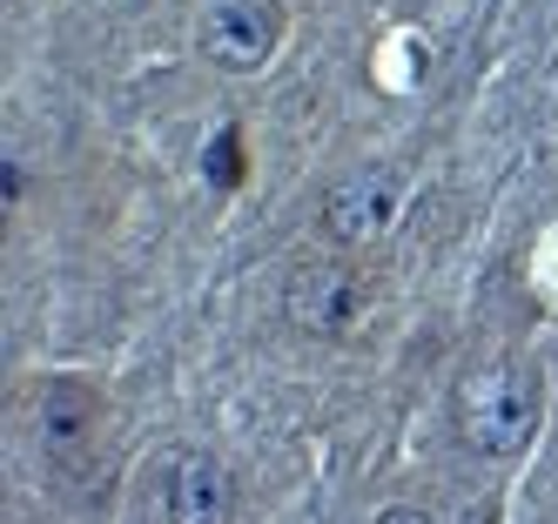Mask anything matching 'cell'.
I'll list each match as a JSON object with an SVG mask.
<instances>
[{"label":"cell","instance_id":"obj_1","mask_svg":"<svg viewBox=\"0 0 558 524\" xmlns=\"http://www.w3.org/2000/svg\"><path fill=\"white\" fill-rule=\"evenodd\" d=\"M34 451L68 504L95 511L108 498V397L88 377L34 383Z\"/></svg>","mask_w":558,"mask_h":524},{"label":"cell","instance_id":"obj_2","mask_svg":"<svg viewBox=\"0 0 558 524\" xmlns=\"http://www.w3.org/2000/svg\"><path fill=\"white\" fill-rule=\"evenodd\" d=\"M451 417L471 458H492L511 464L532 451V437L545 424V377L532 370L525 356H485L477 370H464L458 397H451Z\"/></svg>","mask_w":558,"mask_h":524},{"label":"cell","instance_id":"obj_3","mask_svg":"<svg viewBox=\"0 0 558 524\" xmlns=\"http://www.w3.org/2000/svg\"><path fill=\"white\" fill-rule=\"evenodd\" d=\"M135 524H235V477L203 443H162L142 458Z\"/></svg>","mask_w":558,"mask_h":524},{"label":"cell","instance_id":"obj_4","mask_svg":"<svg viewBox=\"0 0 558 524\" xmlns=\"http://www.w3.org/2000/svg\"><path fill=\"white\" fill-rule=\"evenodd\" d=\"M404 202H411L404 161H356V169H343L324 188V235L337 249H371V242H384L397 229Z\"/></svg>","mask_w":558,"mask_h":524},{"label":"cell","instance_id":"obj_5","mask_svg":"<svg viewBox=\"0 0 558 524\" xmlns=\"http://www.w3.org/2000/svg\"><path fill=\"white\" fill-rule=\"evenodd\" d=\"M364 309H371V290H364V276H356V263H343V256H310L283 282V316L316 343L356 337L364 330Z\"/></svg>","mask_w":558,"mask_h":524},{"label":"cell","instance_id":"obj_6","mask_svg":"<svg viewBox=\"0 0 558 524\" xmlns=\"http://www.w3.org/2000/svg\"><path fill=\"white\" fill-rule=\"evenodd\" d=\"M276 40H283V8H276V0H209L203 21H195V48L222 74L269 68Z\"/></svg>","mask_w":558,"mask_h":524},{"label":"cell","instance_id":"obj_7","mask_svg":"<svg viewBox=\"0 0 558 524\" xmlns=\"http://www.w3.org/2000/svg\"><path fill=\"white\" fill-rule=\"evenodd\" d=\"M203 169H209L216 188H235V182H243V169H250V161H243V135L222 129V135L209 142V161H203Z\"/></svg>","mask_w":558,"mask_h":524},{"label":"cell","instance_id":"obj_8","mask_svg":"<svg viewBox=\"0 0 558 524\" xmlns=\"http://www.w3.org/2000/svg\"><path fill=\"white\" fill-rule=\"evenodd\" d=\"M377 524H445L437 511H417V504H390V511H377Z\"/></svg>","mask_w":558,"mask_h":524}]
</instances>
